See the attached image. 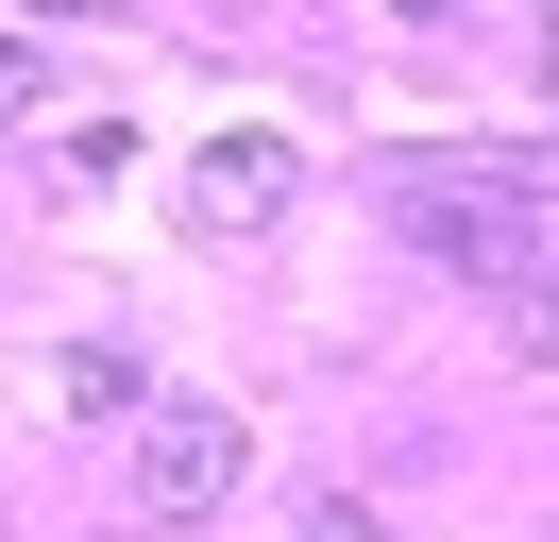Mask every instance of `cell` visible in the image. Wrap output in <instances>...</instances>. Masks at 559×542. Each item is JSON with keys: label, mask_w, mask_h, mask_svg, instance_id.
<instances>
[{"label": "cell", "mask_w": 559, "mask_h": 542, "mask_svg": "<svg viewBox=\"0 0 559 542\" xmlns=\"http://www.w3.org/2000/svg\"><path fill=\"white\" fill-rule=\"evenodd\" d=\"M407 237L475 288H543V153H509V187H424Z\"/></svg>", "instance_id": "obj_1"}, {"label": "cell", "mask_w": 559, "mask_h": 542, "mask_svg": "<svg viewBox=\"0 0 559 542\" xmlns=\"http://www.w3.org/2000/svg\"><path fill=\"white\" fill-rule=\"evenodd\" d=\"M238 474H254V424H238V406H153V424H136V508H153V526H204Z\"/></svg>", "instance_id": "obj_2"}, {"label": "cell", "mask_w": 559, "mask_h": 542, "mask_svg": "<svg viewBox=\"0 0 559 542\" xmlns=\"http://www.w3.org/2000/svg\"><path fill=\"white\" fill-rule=\"evenodd\" d=\"M288 187H306L288 136H204V153H187V221H204V237H272Z\"/></svg>", "instance_id": "obj_3"}, {"label": "cell", "mask_w": 559, "mask_h": 542, "mask_svg": "<svg viewBox=\"0 0 559 542\" xmlns=\"http://www.w3.org/2000/svg\"><path fill=\"white\" fill-rule=\"evenodd\" d=\"M69 424H136V356H69Z\"/></svg>", "instance_id": "obj_4"}, {"label": "cell", "mask_w": 559, "mask_h": 542, "mask_svg": "<svg viewBox=\"0 0 559 542\" xmlns=\"http://www.w3.org/2000/svg\"><path fill=\"white\" fill-rule=\"evenodd\" d=\"M35 85H51V68H35V34H0V119H35Z\"/></svg>", "instance_id": "obj_5"}, {"label": "cell", "mask_w": 559, "mask_h": 542, "mask_svg": "<svg viewBox=\"0 0 559 542\" xmlns=\"http://www.w3.org/2000/svg\"><path fill=\"white\" fill-rule=\"evenodd\" d=\"M306 542H373V508H356V492H306Z\"/></svg>", "instance_id": "obj_6"}, {"label": "cell", "mask_w": 559, "mask_h": 542, "mask_svg": "<svg viewBox=\"0 0 559 542\" xmlns=\"http://www.w3.org/2000/svg\"><path fill=\"white\" fill-rule=\"evenodd\" d=\"M35 17H119V0H35Z\"/></svg>", "instance_id": "obj_7"}, {"label": "cell", "mask_w": 559, "mask_h": 542, "mask_svg": "<svg viewBox=\"0 0 559 542\" xmlns=\"http://www.w3.org/2000/svg\"><path fill=\"white\" fill-rule=\"evenodd\" d=\"M407 17H475V0H407Z\"/></svg>", "instance_id": "obj_8"}]
</instances>
